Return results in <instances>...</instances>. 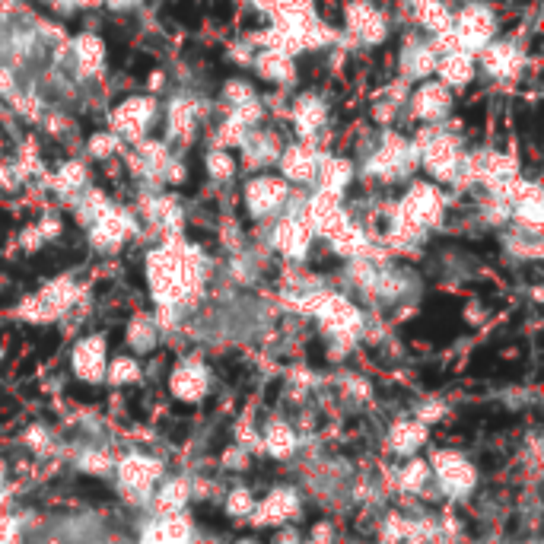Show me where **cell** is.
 <instances>
[{"mask_svg": "<svg viewBox=\"0 0 544 544\" xmlns=\"http://www.w3.org/2000/svg\"><path fill=\"white\" fill-rule=\"evenodd\" d=\"M261 70H268V74H271L274 80H284V77H287V70H290V64H287V58H284V51H268V55L261 58Z\"/></svg>", "mask_w": 544, "mask_h": 544, "instance_id": "22", "label": "cell"}, {"mask_svg": "<svg viewBox=\"0 0 544 544\" xmlns=\"http://www.w3.org/2000/svg\"><path fill=\"white\" fill-rule=\"evenodd\" d=\"M455 163H459V156H455L449 140H436L433 150H430V169L436 175H449L455 169Z\"/></svg>", "mask_w": 544, "mask_h": 544, "instance_id": "15", "label": "cell"}, {"mask_svg": "<svg viewBox=\"0 0 544 544\" xmlns=\"http://www.w3.org/2000/svg\"><path fill=\"white\" fill-rule=\"evenodd\" d=\"M315 172V156L306 150H290L287 156V175L296 182H309V175Z\"/></svg>", "mask_w": 544, "mask_h": 544, "instance_id": "16", "label": "cell"}, {"mask_svg": "<svg viewBox=\"0 0 544 544\" xmlns=\"http://www.w3.org/2000/svg\"><path fill=\"white\" fill-rule=\"evenodd\" d=\"M128 347L137 354H150L156 347V325L150 319H134L128 328Z\"/></svg>", "mask_w": 544, "mask_h": 544, "instance_id": "12", "label": "cell"}, {"mask_svg": "<svg viewBox=\"0 0 544 544\" xmlns=\"http://www.w3.org/2000/svg\"><path fill=\"white\" fill-rule=\"evenodd\" d=\"M443 77L446 80H452V83H465L468 77H471V61L465 58V55H452V58H446L443 61Z\"/></svg>", "mask_w": 544, "mask_h": 544, "instance_id": "19", "label": "cell"}, {"mask_svg": "<svg viewBox=\"0 0 544 544\" xmlns=\"http://www.w3.org/2000/svg\"><path fill=\"white\" fill-rule=\"evenodd\" d=\"M255 503H258V497L252 494L249 487H233L230 494L223 497V513L230 519H236V522H245V519H252Z\"/></svg>", "mask_w": 544, "mask_h": 544, "instance_id": "9", "label": "cell"}, {"mask_svg": "<svg viewBox=\"0 0 544 544\" xmlns=\"http://www.w3.org/2000/svg\"><path fill=\"white\" fill-rule=\"evenodd\" d=\"M350 23H354L363 35H366V39H379V35H382V23H379V16L370 10V7H354V10H350Z\"/></svg>", "mask_w": 544, "mask_h": 544, "instance_id": "18", "label": "cell"}, {"mask_svg": "<svg viewBox=\"0 0 544 544\" xmlns=\"http://www.w3.org/2000/svg\"><path fill=\"white\" fill-rule=\"evenodd\" d=\"M105 379H109L112 385H131V382H137L140 379V363H137V357H115L109 366H105Z\"/></svg>", "mask_w": 544, "mask_h": 544, "instance_id": "11", "label": "cell"}, {"mask_svg": "<svg viewBox=\"0 0 544 544\" xmlns=\"http://www.w3.org/2000/svg\"><path fill=\"white\" fill-rule=\"evenodd\" d=\"M347 175H350V166L347 163H328L325 166V172H322V179H325V188L328 191H338V188H344L347 185Z\"/></svg>", "mask_w": 544, "mask_h": 544, "instance_id": "21", "label": "cell"}, {"mask_svg": "<svg viewBox=\"0 0 544 544\" xmlns=\"http://www.w3.org/2000/svg\"><path fill=\"white\" fill-rule=\"evenodd\" d=\"M261 449H265L271 459H290L296 452V443H300V436H296L293 424L284 417H271L265 427H261V436H258Z\"/></svg>", "mask_w": 544, "mask_h": 544, "instance_id": "6", "label": "cell"}, {"mask_svg": "<svg viewBox=\"0 0 544 544\" xmlns=\"http://www.w3.org/2000/svg\"><path fill=\"white\" fill-rule=\"evenodd\" d=\"M210 172H217V175H223V179H226V175L233 172V163L226 160L223 153H214V156H210Z\"/></svg>", "mask_w": 544, "mask_h": 544, "instance_id": "24", "label": "cell"}, {"mask_svg": "<svg viewBox=\"0 0 544 544\" xmlns=\"http://www.w3.org/2000/svg\"><path fill=\"white\" fill-rule=\"evenodd\" d=\"M427 443V424L417 417H405V420H395L392 430H389V449L395 455H405V459H411V455H417V449Z\"/></svg>", "mask_w": 544, "mask_h": 544, "instance_id": "7", "label": "cell"}, {"mask_svg": "<svg viewBox=\"0 0 544 544\" xmlns=\"http://www.w3.org/2000/svg\"><path fill=\"white\" fill-rule=\"evenodd\" d=\"M109 4H112V0H109ZM115 4H134V0H115Z\"/></svg>", "mask_w": 544, "mask_h": 544, "instance_id": "28", "label": "cell"}, {"mask_svg": "<svg viewBox=\"0 0 544 544\" xmlns=\"http://www.w3.org/2000/svg\"><path fill=\"white\" fill-rule=\"evenodd\" d=\"M207 385H210V376L195 360L179 363L169 376V392L179 401H188V405H198V401L207 395Z\"/></svg>", "mask_w": 544, "mask_h": 544, "instance_id": "4", "label": "cell"}, {"mask_svg": "<svg viewBox=\"0 0 544 544\" xmlns=\"http://www.w3.org/2000/svg\"><path fill=\"white\" fill-rule=\"evenodd\" d=\"M446 112V93L440 86H424L417 96V115L424 118H440Z\"/></svg>", "mask_w": 544, "mask_h": 544, "instance_id": "13", "label": "cell"}, {"mask_svg": "<svg viewBox=\"0 0 544 544\" xmlns=\"http://www.w3.org/2000/svg\"><path fill=\"white\" fill-rule=\"evenodd\" d=\"M430 481H433L430 462L417 459V455H411L408 465L401 468V475H398V484H401V490H411V494H414V490H424Z\"/></svg>", "mask_w": 544, "mask_h": 544, "instance_id": "10", "label": "cell"}, {"mask_svg": "<svg viewBox=\"0 0 544 544\" xmlns=\"http://www.w3.org/2000/svg\"><path fill=\"white\" fill-rule=\"evenodd\" d=\"M105 341L102 338H83L74 347V373L83 382H102L105 379Z\"/></svg>", "mask_w": 544, "mask_h": 544, "instance_id": "5", "label": "cell"}, {"mask_svg": "<svg viewBox=\"0 0 544 544\" xmlns=\"http://www.w3.org/2000/svg\"><path fill=\"white\" fill-rule=\"evenodd\" d=\"M296 510H300V494H296L293 487H274L265 500L255 503L252 522L268 525V529H280V525H287L296 516Z\"/></svg>", "mask_w": 544, "mask_h": 544, "instance_id": "3", "label": "cell"}, {"mask_svg": "<svg viewBox=\"0 0 544 544\" xmlns=\"http://www.w3.org/2000/svg\"><path fill=\"white\" fill-rule=\"evenodd\" d=\"M303 544H335V529H331L328 522H319Z\"/></svg>", "mask_w": 544, "mask_h": 544, "instance_id": "23", "label": "cell"}, {"mask_svg": "<svg viewBox=\"0 0 544 544\" xmlns=\"http://www.w3.org/2000/svg\"><path fill=\"white\" fill-rule=\"evenodd\" d=\"M433 478H436V487H440V494L452 497V500H462L468 497L471 490H475L478 484V471L475 465H471L462 452H455V449H443V452H436L433 455Z\"/></svg>", "mask_w": 544, "mask_h": 544, "instance_id": "1", "label": "cell"}, {"mask_svg": "<svg viewBox=\"0 0 544 544\" xmlns=\"http://www.w3.org/2000/svg\"><path fill=\"white\" fill-rule=\"evenodd\" d=\"M93 150H96V156H109V150H115V140L112 137H96Z\"/></svg>", "mask_w": 544, "mask_h": 544, "instance_id": "26", "label": "cell"}, {"mask_svg": "<svg viewBox=\"0 0 544 544\" xmlns=\"http://www.w3.org/2000/svg\"><path fill=\"white\" fill-rule=\"evenodd\" d=\"M420 20L427 23V29H446V10L440 7V4H433V0H420Z\"/></svg>", "mask_w": 544, "mask_h": 544, "instance_id": "20", "label": "cell"}, {"mask_svg": "<svg viewBox=\"0 0 544 544\" xmlns=\"http://www.w3.org/2000/svg\"><path fill=\"white\" fill-rule=\"evenodd\" d=\"M280 198H284V185L274 179H258L249 188V204L255 214H268V210H274L280 204Z\"/></svg>", "mask_w": 544, "mask_h": 544, "instance_id": "8", "label": "cell"}, {"mask_svg": "<svg viewBox=\"0 0 544 544\" xmlns=\"http://www.w3.org/2000/svg\"><path fill=\"white\" fill-rule=\"evenodd\" d=\"M233 544H258L255 538H239V541H233Z\"/></svg>", "mask_w": 544, "mask_h": 544, "instance_id": "27", "label": "cell"}, {"mask_svg": "<svg viewBox=\"0 0 544 544\" xmlns=\"http://www.w3.org/2000/svg\"><path fill=\"white\" fill-rule=\"evenodd\" d=\"M277 242H280V249H284V252H290V255H303V249H306V233H303V226L296 223V220L284 223V226H280V233H277Z\"/></svg>", "mask_w": 544, "mask_h": 544, "instance_id": "14", "label": "cell"}, {"mask_svg": "<svg viewBox=\"0 0 544 544\" xmlns=\"http://www.w3.org/2000/svg\"><path fill=\"white\" fill-rule=\"evenodd\" d=\"M147 115H150V105H147V102H128L125 109L118 112V125H121V131L134 134V131H140V125L147 121Z\"/></svg>", "mask_w": 544, "mask_h": 544, "instance_id": "17", "label": "cell"}, {"mask_svg": "<svg viewBox=\"0 0 544 544\" xmlns=\"http://www.w3.org/2000/svg\"><path fill=\"white\" fill-rule=\"evenodd\" d=\"M274 544H303V538H300V532L293 529V525H280Z\"/></svg>", "mask_w": 544, "mask_h": 544, "instance_id": "25", "label": "cell"}, {"mask_svg": "<svg viewBox=\"0 0 544 544\" xmlns=\"http://www.w3.org/2000/svg\"><path fill=\"white\" fill-rule=\"evenodd\" d=\"M115 475H118V487L125 490V494H131V500H150L156 484L163 478V465L144 452H131L128 459L118 462Z\"/></svg>", "mask_w": 544, "mask_h": 544, "instance_id": "2", "label": "cell"}]
</instances>
